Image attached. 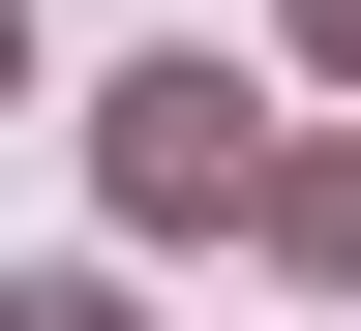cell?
<instances>
[{
    "mask_svg": "<svg viewBox=\"0 0 361 331\" xmlns=\"http://www.w3.org/2000/svg\"><path fill=\"white\" fill-rule=\"evenodd\" d=\"M0 90H30V0H0Z\"/></svg>",
    "mask_w": 361,
    "mask_h": 331,
    "instance_id": "obj_4",
    "label": "cell"
},
{
    "mask_svg": "<svg viewBox=\"0 0 361 331\" xmlns=\"http://www.w3.org/2000/svg\"><path fill=\"white\" fill-rule=\"evenodd\" d=\"M0 331H121V271H30V301H0Z\"/></svg>",
    "mask_w": 361,
    "mask_h": 331,
    "instance_id": "obj_3",
    "label": "cell"
},
{
    "mask_svg": "<svg viewBox=\"0 0 361 331\" xmlns=\"http://www.w3.org/2000/svg\"><path fill=\"white\" fill-rule=\"evenodd\" d=\"M121 211H151V241H180V211H271V151H241L211 61H121Z\"/></svg>",
    "mask_w": 361,
    "mask_h": 331,
    "instance_id": "obj_1",
    "label": "cell"
},
{
    "mask_svg": "<svg viewBox=\"0 0 361 331\" xmlns=\"http://www.w3.org/2000/svg\"><path fill=\"white\" fill-rule=\"evenodd\" d=\"M271 241H301V271H361V151H271Z\"/></svg>",
    "mask_w": 361,
    "mask_h": 331,
    "instance_id": "obj_2",
    "label": "cell"
},
{
    "mask_svg": "<svg viewBox=\"0 0 361 331\" xmlns=\"http://www.w3.org/2000/svg\"><path fill=\"white\" fill-rule=\"evenodd\" d=\"M301 30H331V61H361V0H301Z\"/></svg>",
    "mask_w": 361,
    "mask_h": 331,
    "instance_id": "obj_5",
    "label": "cell"
}]
</instances>
